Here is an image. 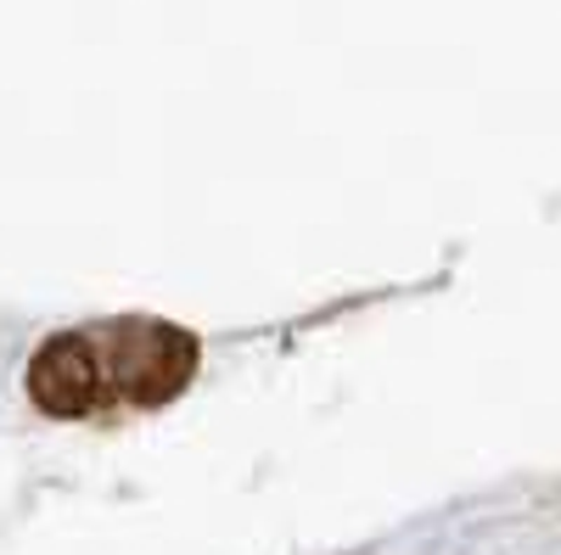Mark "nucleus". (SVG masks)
I'll use <instances>...</instances> for the list:
<instances>
[{
	"mask_svg": "<svg viewBox=\"0 0 561 555\" xmlns=\"http://www.w3.org/2000/svg\"><path fill=\"white\" fill-rule=\"evenodd\" d=\"M102 359H107V388L129 404H163L174 398L197 370V337L163 326V320H124L102 332Z\"/></svg>",
	"mask_w": 561,
	"mask_h": 555,
	"instance_id": "nucleus-1",
	"label": "nucleus"
},
{
	"mask_svg": "<svg viewBox=\"0 0 561 555\" xmlns=\"http://www.w3.org/2000/svg\"><path fill=\"white\" fill-rule=\"evenodd\" d=\"M28 398L45 415H90L107 398V359L102 343L90 332H62L51 343H39V354L28 359Z\"/></svg>",
	"mask_w": 561,
	"mask_h": 555,
	"instance_id": "nucleus-2",
	"label": "nucleus"
}]
</instances>
